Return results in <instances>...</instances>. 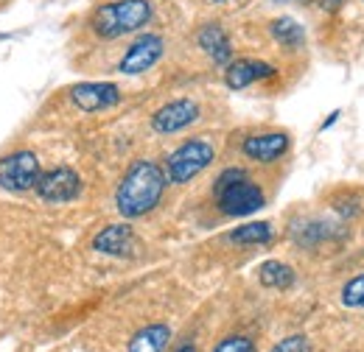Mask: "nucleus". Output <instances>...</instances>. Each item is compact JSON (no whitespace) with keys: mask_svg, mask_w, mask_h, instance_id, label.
<instances>
[{"mask_svg":"<svg viewBox=\"0 0 364 352\" xmlns=\"http://www.w3.org/2000/svg\"><path fill=\"white\" fill-rule=\"evenodd\" d=\"M317 3L325 9V11H336V9H342L348 0H317Z\"/></svg>","mask_w":364,"mask_h":352,"instance_id":"21","label":"nucleus"},{"mask_svg":"<svg viewBox=\"0 0 364 352\" xmlns=\"http://www.w3.org/2000/svg\"><path fill=\"white\" fill-rule=\"evenodd\" d=\"M274 3H280V0H274Z\"/></svg>","mask_w":364,"mask_h":352,"instance_id":"25","label":"nucleus"},{"mask_svg":"<svg viewBox=\"0 0 364 352\" xmlns=\"http://www.w3.org/2000/svg\"><path fill=\"white\" fill-rule=\"evenodd\" d=\"M342 305L345 308H364V274L350 277L345 285H342Z\"/></svg>","mask_w":364,"mask_h":352,"instance_id":"18","label":"nucleus"},{"mask_svg":"<svg viewBox=\"0 0 364 352\" xmlns=\"http://www.w3.org/2000/svg\"><path fill=\"white\" fill-rule=\"evenodd\" d=\"M213 199H216V207L230 219H247L267 204L261 185L252 182V176L244 168H228L216 176Z\"/></svg>","mask_w":364,"mask_h":352,"instance_id":"2","label":"nucleus"},{"mask_svg":"<svg viewBox=\"0 0 364 352\" xmlns=\"http://www.w3.org/2000/svg\"><path fill=\"white\" fill-rule=\"evenodd\" d=\"M202 118V109L196 101L191 98H177V101H168L163 104L154 115H151V129L157 134H177L188 126H193L196 121Z\"/></svg>","mask_w":364,"mask_h":352,"instance_id":"8","label":"nucleus"},{"mask_svg":"<svg viewBox=\"0 0 364 352\" xmlns=\"http://www.w3.org/2000/svg\"><path fill=\"white\" fill-rule=\"evenodd\" d=\"M174 352H199V350H196V347H193L191 341H185V344H180V347H177Z\"/></svg>","mask_w":364,"mask_h":352,"instance_id":"23","label":"nucleus"},{"mask_svg":"<svg viewBox=\"0 0 364 352\" xmlns=\"http://www.w3.org/2000/svg\"><path fill=\"white\" fill-rule=\"evenodd\" d=\"M269 31H272L274 43H280L283 48H303L306 45V31H303V26L297 23V20H291V17H277L272 20V26H269Z\"/></svg>","mask_w":364,"mask_h":352,"instance_id":"17","label":"nucleus"},{"mask_svg":"<svg viewBox=\"0 0 364 352\" xmlns=\"http://www.w3.org/2000/svg\"><path fill=\"white\" fill-rule=\"evenodd\" d=\"M163 53H166V40L160 34H140L121 56L118 70L124 76H140V73L151 70L163 59Z\"/></svg>","mask_w":364,"mask_h":352,"instance_id":"7","label":"nucleus"},{"mask_svg":"<svg viewBox=\"0 0 364 352\" xmlns=\"http://www.w3.org/2000/svg\"><path fill=\"white\" fill-rule=\"evenodd\" d=\"M154 9L149 0H112L92 11L90 28L101 40H118L124 34L140 31L151 20Z\"/></svg>","mask_w":364,"mask_h":352,"instance_id":"3","label":"nucleus"},{"mask_svg":"<svg viewBox=\"0 0 364 352\" xmlns=\"http://www.w3.org/2000/svg\"><path fill=\"white\" fill-rule=\"evenodd\" d=\"M196 43H199V48L210 56L213 65L228 67L230 62H232V43H230L228 31H225L219 23H208V26H202L199 34H196Z\"/></svg>","mask_w":364,"mask_h":352,"instance_id":"13","label":"nucleus"},{"mask_svg":"<svg viewBox=\"0 0 364 352\" xmlns=\"http://www.w3.org/2000/svg\"><path fill=\"white\" fill-rule=\"evenodd\" d=\"M274 229L269 221H250L244 226H235L228 235L230 243L235 246H264V243H272Z\"/></svg>","mask_w":364,"mask_h":352,"instance_id":"16","label":"nucleus"},{"mask_svg":"<svg viewBox=\"0 0 364 352\" xmlns=\"http://www.w3.org/2000/svg\"><path fill=\"white\" fill-rule=\"evenodd\" d=\"M171 341V327L168 324H146L143 330H137L135 336L129 339L127 352H166Z\"/></svg>","mask_w":364,"mask_h":352,"instance_id":"14","label":"nucleus"},{"mask_svg":"<svg viewBox=\"0 0 364 352\" xmlns=\"http://www.w3.org/2000/svg\"><path fill=\"white\" fill-rule=\"evenodd\" d=\"M166 171L154 160H135L115 190V207L124 219H140L151 213L166 193Z\"/></svg>","mask_w":364,"mask_h":352,"instance_id":"1","label":"nucleus"},{"mask_svg":"<svg viewBox=\"0 0 364 352\" xmlns=\"http://www.w3.org/2000/svg\"><path fill=\"white\" fill-rule=\"evenodd\" d=\"M274 70L269 62H261V59H238V62H230L225 67V84L230 89H247L258 82H267L274 79Z\"/></svg>","mask_w":364,"mask_h":352,"instance_id":"12","label":"nucleus"},{"mask_svg":"<svg viewBox=\"0 0 364 352\" xmlns=\"http://www.w3.org/2000/svg\"><path fill=\"white\" fill-rule=\"evenodd\" d=\"M269 352H311V339L306 333H294V336L280 339Z\"/></svg>","mask_w":364,"mask_h":352,"instance_id":"19","label":"nucleus"},{"mask_svg":"<svg viewBox=\"0 0 364 352\" xmlns=\"http://www.w3.org/2000/svg\"><path fill=\"white\" fill-rule=\"evenodd\" d=\"M216 160V148L208 140H185L166 160V182L168 185H188Z\"/></svg>","mask_w":364,"mask_h":352,"instance_id":"4","label":"nucleus"},{"mask_svg":"<svg viewBox=\"0 0 364 352\" xmlns=\"http://www.w3.org/2000/svg\"><path fill=\"white\" fill-rule=\"evenodd\" d=\"M291 148V137L286 132H261V134H250L244 143H241V154L252 163H277L286 151Z\"/></svg>","mask_w":364,"mask_h":352,"instance_id":"10","label":"nucleus"},{"mask_svg":"<svg viewBox=\"0 0 364 352\" xmlns=\"http://www.w3.org/2000/svg\"><path fill=\"white\" fill-rule=\"evenodd\" d=\"M40 174H43V168H40V157L34 151L6 154L0 160V190H6V193L34 190Z\"/></svg>","mask_w":364,"mask_h":352,"instance_id":"5","label":"nucleus"},{"mask_svg":"<svg viewBox=\"0 0 364 352\" xmlns=\"http://www.w3.org/2000/svg\"><path fill=\"white\" fill-rule=\"evenodd\" d=\"M70 101L82 112H104L121 104V89L112 82H82L70 87Z\"/></svg>","mask_w":364,"mask_h":352,"instance_id":"9","label":"nucleus"},{"mask_svg":"<svg viewBox=\"0 0 364 352\" xmlns=\"http://www.w3.org/2000/svg\"><path fill=\"white\" fill-rule=\"evenodd\" d=\"M135 246L137 238L129 224H109L92 238V249L98 255H109V258H129L135 252Z\"/></svg>","mask_w":364,"mask_h":352,"instance_id":"11","label":"nucleus"},{"mask_svg":"<svg viewBox=\"0 0 364 352\" xmlns=\"http://www.w3.org/2000/svg\"><path fill=\"white\" fill-rule=\"evenodd\" d=\"M213 352H258L255 350V344H252V339H247V336H241V333H235V336H228V339H222Z\"/></svg>","mask_w":364,"mask_h":352,"instance_id":"20","label":"nucleus"},{"mask_svg":"<svg viewBox=\"0 0 364 352\" xmlns=\"http://www.w3.org/2000/svg\"><path fill=\"white\" fill-rule=\"evenodd\" d=\"M339 115H342V112H339V109H333V112H331V115H328V118H325V123H322V126H319V132H325V129H331V126H333V123H336V121H339Z\"/></svg>","mask_w":364,"mask_h":352,"instance_id":"22","label":"nucleus"},{"mask_svg":"<svg viewBox=\"0 0 364 352\" xmlns=\"http://www.w3.org/2000/svg\"><path fill=\"white\" fill-rule=\"evenodd\" d=\"M213 3H228V0H213Z\"/></svg>","mask_w":364,"mask_h":352,"instance_id":"24","label":"nucleus"},{"mask_svg":"<svg viewBox=\"0 0 364 352\" xmlns=\"http://www.w3.org/2000/svg\"><path fill=\"white\" fill-rule=\"evenodd\" d=\"M258 282L264 288H272V291H289L297 282V274L289 263L267 260V263L258 265Z\"/></svg>","mask_w":364,"mask_h":352,"instance_id":"15","label":"nucleus"},{"mask_svg":"<svg viewBox=\"0 0 364 352\" xmlns=\"http://www.w3.org/2000/svg\"><path fill=\"white\" fill-rule=\"evenodd\" d=\"M82 176L76 174L73 168H50V171H43L40 179H37V185H34V190H37V196L48 202V204H68V202H73V199H79L82 196Z\"/></svg>","mask_w":364,"mask_h":352,"instance_id":"6","label":"nucleus"}]
</instances>
